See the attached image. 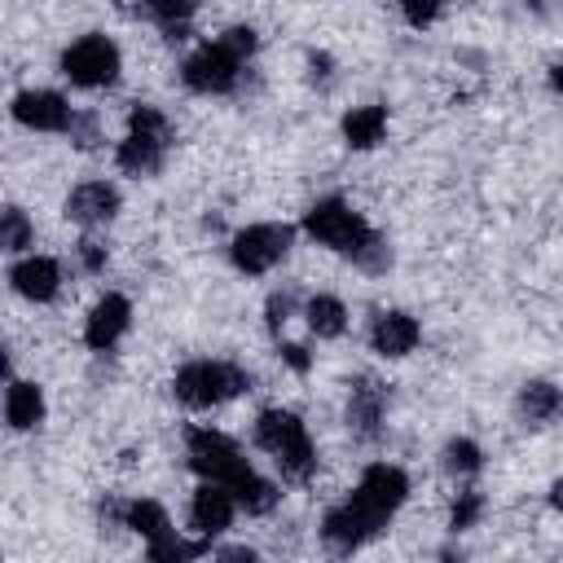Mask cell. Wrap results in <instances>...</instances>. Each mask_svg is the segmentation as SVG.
I'll list each match as a JSON object with an SVG mask.
<instances>
[{"mask_svg":"<svg viewBox=\"0 0 563 563\" xmlns=\"http://www.w3.org/2000/svg\"><path fill=\"white\" fill-rule=\"evenodd\" d=\"M303 317H308V330L317 339H339L347 330V308L334 299V295H312L303 303Z\"/></svg>","mask_w":563,"mask_h":563,"instance_id":"cell-20","label":"cell"},{"mask_svg":"<svg viewBox=\"0 0 563 563\" xmlns=\"http://www.w3.org/2000/svg\"><path fill=\"white\" fill-rule=\"evenodd\" d=\"M185 453H189V466L202 475V484H224V488H233V484L251 471V462L242 457V449H238L224 431H211V427H194V431L185 435Z\"/></svg>","mask_w":563,"mask_h":563,"instance_id":"cell-5","label":"cell"},{"mask_svg":"<svg viewBox=\"0 0 563 563\" xmlns=\"http://www.w3.org/2000/svg\"><path fill=\"white\" fill-rule=\"evenodd\" d=\"M387 132V106H356L343 114V141L352 150H374Z\"/></svg>","mask_w":563,"mask_h":563,"instance_id":"cell-19","label":"cell"},{"mask_svg":"<svg viewBox=\"0 0 563 563\" xmlns=\"http://www.w3.org/2000/svg\"><path fill=\"white\" fill-rule=\"evenodd\" d=\"M216 44H220V48H224L233 62H242V66H246V57L260 48V35H255V26H229V31H224Z\"/></svg>","mask_w":563,"mask_h":563,"instance_id":"cell-27","label":"cell"},{"mask_svg":"<svg viewBox=\"0 0 563 563\" xmlns=\"http://www.w3.org/2000/svg\"><path fill=\"white\" fill-rule=\"evenodd\" d=\"M9 282H13V290H18L22 299L48 303V299L62 290V268H57V260H48V255H26V260L13 264Z\"/></svg>","mask_w":563,"mask_h":563,"instance_id":"cell-14","label":"cell"},{"mask_svg":"<svg viewBox=\"0 0 563 563\" xmlns=\"http://www.w3.org/2000/svg\"><path fill=\"white\" fill-rule=\"evenodd\" d=\"M229 493H233V506H242L246 515H268V510L277 506V497H282L277 484L264 479V475H255V471H246Z\"/></svg>","mask_w":563,"mask_h":563,"instance_id":"cell-21","label":"cell"},{"mask_svg":"<svg viewBox=\"0 0 563 563\" xmlns=\"http://www.w3.org/2000/svg\"><path fill=\"white\" fill-rule=\"evenodd\" d=\"M79 260H84L88 273H97V268H106V246H101L97 238H84V242H79Z\"/></svg>","mask_w":563,"mask_h":563,"instance_id":"cell-31","label":"cell"},{"mask_svg":"<svg viewBox=\"0 0 563 563\" xmlns=\"http://www.w3.org/2000/svg\"><path fill=\"white\" fill-rule=\"evenodd\" d=\"M233 493L224 488V484H202L198 493H194V506H189V523L198 528V537H216V532H224L229 523H233Z\"/></svg>","mask_w":563,"mask_h":563,"instance_id":"cell-16","label":"cell"},{"mask_svg":"<svg viewBox=\"0 0 563 563\" xmlns=\"http://www.w3.org/2000/svg\"><path fill=\"white\" fill-rule=\"evenodd\" d=\"M255 444L282 466L286 479H295V484L312 479V471H317V449H312L308 427L299 422V413H290V409H264V413L255 418Z\"/></svg>","mask_w":563,"mask_h":563,"instance_id":"cell-2","label":"cell"},{"mask_svg":"<svg viewBox=\"0 0 563 563\" xmlns=\"http://www.w3.org/2000/svg\"><path fill=\"white\" fill-rule=\"evenodd\" d=\"M35 238L31 216L22 207H0V251H26Z\"/></svg>","mask_w":563,"mask_h":563,"instance_id":"cell-25","label":"cell"},{"mask_svg":"<svg viewBox=\"0 0 563 563\" xmlns=\"http://www.w3.org/2000/svg\"><path fill=\"white\" fill-rule=\"evenodd\" d=\"M128 132H158V136H172V123L163 110L154 106H132L128 110Z\"/></svg>","mask_w":563,"mask_h":563,"instance_id":"cell-28","label":"cell"},{"mask_svg":"<svg viewBox=\"0 0 563 563\" xmlns=\"http://www.w3.org/2000/svg\"><path fill=\"white\" fill-rule=\"evenodd\" d=\"M238 75H242V62H233L220 44H202L185 57L180 66V79L185 88L194 92H233L238 88Z\"/></svg>","mask_w":563,"mask_h":563,"instance_id":"cell-8","label":"cell"},{"mask_svg":"<svg viewBox=\"0 0 563 563\" xmlns=\"http://www.w3.org/2000/svg\"><path fill=\"white\" fill-rule=\"evenodd\" d=\"M383 405H387V391L374 378H356L352 383V396H347V427L361 440H374L378 435V422H383Z\"/></svg>","mask_w":563,"mask_h":563,"instance_id":"cell-17","label":"cell"},{"mask_svg":"<svg viewBox=\"0 0 563 563\" xmlns=\"http://www.w3.org/2000/svg\"><path fill=\"white\" fill-rule=\"evenodd\" d=\"M290 312H295V295H286V290L268 295V330H282L290 321Z\"/></svg>","mask_w":563,"mask_h":563,"instance_id":"cell-30","label":"cell"},{"mask_svg":"<svg viewBox=\"0 0 563 563\" xmlns=\"http://www.w3.org/2000/svg\"><path fill=\"white\" fill-rule=\"evenodd\" d=\"M0 563H4V559H0Z\"/></svg>","mask_w":563,"mask_h":563,"instance_id":"cell-37","label":"cell"},{"mask_svg":"<svg viewBox=\"0 0 563 563\" xmlns=\"http://www.w3.org/2000/svg\"><path fill=\"white\" fill-rule=\"evenodd\" d=\"M405 18H409L413 26H427V22L440 18V4H405Z\"/></svg>","mask_w":563,"mask_h":563,"instance_id":"cell-33","label":"cell"},{"mask_svg":"<svg viewBox=\"0 0 563 563\" xmlns=\"http://www.w3.org/2000/svg\"><path fill=\"white\" fill-rule=\"evenodd\" d=\"M405 497H409V475H405L400 466L374 462V466H365V475L356 479V488H352L347 506L383 532V528H387V519L405 506Z\"/></svg>","mask_w":563,"mask_h":563,"instance_id":"cell-4","label":"cell"},{"mask_svg":"<svg viewBox=\"0 0 563 563\" xmlns=\"http://www.w3.org/2000/svg\"><path fill=\"white\" fill-rule=\"evenodd\" d=\"M123 528H132L136 537H145V541H154V537H163V532H172V519H167V510H163L158 501H150V497H141V501H128V506H123Z\"/></svg>","mask_w":563,"mask_h":563,"instance_id":"cell-23","label":"cell"},{"mask_svg":"<svg viewBox=\"0 0 563 563\" xmlns=\"http://www.w3.org/2000/svg\"><path fill=\"white\" fill-rule=\"evenodd\" d=\"M172 391L189 409H216V405L251 391V374L233 361H189V365L176 369Z\"/></svg>","mask_w":563,"mask_h":563,"instance_id":"cell-3","label":"cell"},{"mask_svg":"<svg viewBox=\"0 0 563 563\" xmlns=\"http://www.w3.org/2000/svg\"><path fill=\"white\" fill-rule=\"evenodd\" d=\"M484 466V453L475 440H449L444 444V471L449 475H475Z\"/></svg>","mask_w":563,"mask_h":563,"instance_id":"cell-26","label":"cell"},{"mask_svg":"<svg viewBox=\"0 0 563 563\" xmlns=\"http://www.w3.org/2000/svg\"><path fill=\"white\" fill-rule=\"evenodd\" d=\"M519 413H523L532 427L550 422V418L559 413V387H554V383H545V378L523 383V391H519Z\"/></svg>","mask_w":563,"mask_h":563,"instance_id":"cell-22","label":"cell"},{"mask_svg":"<svg viewBox=\"0 0 563 563\" xmlns=\"http://www.w3.org/2000/svg\"><path fill=\"white\" fill-rule=\"evenodd\" d=\"M4 422L13 431H31L44 422V391L35 383H9L4 391Z\"/></svg>","mask_w":563,"mask_h":563,"instance_id":"cell-18","label":"cell"},{"mask_svg":"<svg viewBox=\"0 0 563 563\" xmlns=\"http://www.w3.org/2000/svg\"><path fill=\"white\" fill-rule=\"evenodd\" d=\"M378 537V528L369 523V519H361L347 501H339L334 510H325V519H321V541L334 550V554H356L365 541H374Z\"/></svg>","mask_w":563,"mask_h":563,"instance_id":"cell-13","label":"cell"},{"mask_svg":"<svg viewBox=\"0 0 563 563\" xmlns=\"http://www.w3.org/2000/svg\"><path fill=\"white\" fill-rule=\"evenodd\" d=\"M277 356H282L295 374H308V365H312V361H308V352H303L299 343H282V347H277Z\"/></svg>","mask_w":563,"mask_h":563,"instance_id":"cell-32","label":"cell"},{"mask_svg":"<svg viewBox=\"0 0 563 563\" xmlns=\"http://www.w3.org/2000/svg\"><path fill=\"white\" fill-rule=\"evenodd\" d=\"M128 325H132V303H128L123 295H101V299L92 303L88 321H84V343H88L92 352H110V347L123 339Z\"/></svg>","mask_w":563,"mask_h":563,"instance_id":"cell-10","label":"cell"},{"mask_svg":"<svg viewBox=\"0 0 563 563\" xmlns=\"http://www.w3.org/2000/svg\"><path fill=\"white\" fill-rule=\"evenodd\" d=\"M216 563H260V554L251 545H229V550L216 554Z\"/></svg>","mask_w":563,"mask_h":563,"instance_id":"cell-34","label":"cell"},{"mask_svg":"<svg viewBox=\"0 0 563 563\" xmlns=\"http://www.w3.org/2000/svg\"><path fill=\"white\" fill-rule=\"evenodd\" d=\"M207 537L202 541H185V537H176V528L172 532H163V537H154L150 541V563H194L198 554H207Z\"/></svg>","mask_w":563,"mask_h":563,"instance_id":"cell-24","label":"cell"},{"mask_svg":"<svg viewBox=\"0 0 563 563\" xmlns=\"http://www.w3.org/2000/svg\"><path fill=\"white\" fill-rule=\"evenodd\" d=\"M440 563H462V559H457L453 550H444V554H440Z\"/></svg>","mask_w":563,"mask_h":563,"instance_id":"cell-35","label":"cell"},{"mask_svg":"<svg viewBox=\"0 0 563 563\" xmlns=\"http://www.w3.org/2000/svg\"><path fill=\"white\" fill-rule=\"evenodd\" d=\"M62 75L79 88H106L119 79V48L106 35H84L62 53Z\"/></svg>","mask_w":563,"mask_h":563,"instance_id":"cell-7","label":"cell"},{"mask_svg":"<svg viewBox=\"0 0 563 563\" xmlns=\"http://www.w3.org/2000/svg\"><path fill=\"white\" fill-rule=\"evenodd\" d=\"M167 141L172 136H158V132H128L114 150V163L128 172V176H154L163 172V158H167Z\"/></svg>","mask_w":563,"mask_h":563,"instance_id":"cell-15","label":"cell"},{"mask_svg":"<svg viewBox=\"0 0 563 563\" xmlns=\"http://www.w3.org/2000/svg\"><path fill=\"white\" fill-rule=\"evenodd\" d=\"M13 119L22 128H31V132H66L70 119H75V110L53 88H26V92L13 97Z\"/></svg>","mask_w":563,"mask_h":563,"instance_id":"cell-9","label":"cell"},{"mask_svg":"<svg viewBox=\"0 0 563 563\" xmlns=\"http://www.w3.org/2000/svg\"><path fill=\"white\" fill-rule=\"evenodd\" d=\"M479 515H484V497H479L475 488H471V493H457V501H453V510H449V528L462 532V528H471Z\"/></svg>","mask_w":563,"mask_h":563,"instance_id":"cell-29","label":"cell"},{"mask_svg":"<svg viewBox=\"0 0 563 563\" xmlns=\"http://www.w3.org/2000/svg\"><path fill=\"white\" fill-rule=\"evenodd\" d=\"M119 216V189L106 185V180H88V185H75L70 198H66V220L92 229V224H106Z\"/></svg>","mask_w":563,"mask_h":563,"instance_id":"cell-12","label":"cell"},{"mask_svg":"<svg viewBox=\"0 0 563 563\" xmlns=\"http://www.w3.org/2000/svg\"><path fill=\"white\" fill-rule=\"evenodd\" d=\"M9 374V356H4V347H0V378Z\"/></svg>","mask_w":563,"mask_h":563,"instance_id":"cell-36","label":"cell"},{"mask_svg":"<svg viewBox=\"0 0 563 563\" xmlns=\"http://www.w3.org/2000/svg\"><path fill=\"white\" fill-rule=\"evenodd\" d=\"M418 339H422V325L409 317V312H400V308H387V312H378L374 317V325H369V347L378 352V356H409L413 347H418Z\"/></svg>","mask_w":563,"mask_h":563,"instance_id":"cell-11","label":"cell"},{"mask_svg":"<svg viewBox=\"0 0 563 563\" xmlns=\"http://www.w3.org/2000/svg\"><path fill=\"white\" fill-rule=\"evenodd\" d=\"M290 242H295V229H290V224H246V229L233 233L229 260H233L242 273L260 277V273L277 268V264L290 255Z\"/></svg>","mask_w":563,"mask_h":563,"instance_id":"cell-6","label":"cell"},{"mask_svg":"<svg viewBox=\"0 0 563 563\" xmlns=\"http://www.w3.org/2000/svg\"><path fill=\"white\" fill-rule=\"evenodd\" d=\"M303 233H308L312 242L330 246V251L352 255L356 264H365V268H374V273L391 264L387 242L369 229V220H365L361 211H352V207L339 202V198H321V202H312V207L303 211Z\"/></svg>","mask_w":563,"mask_h":563,"instance_id":"cell-1","label":"cell"}]
</instances>
